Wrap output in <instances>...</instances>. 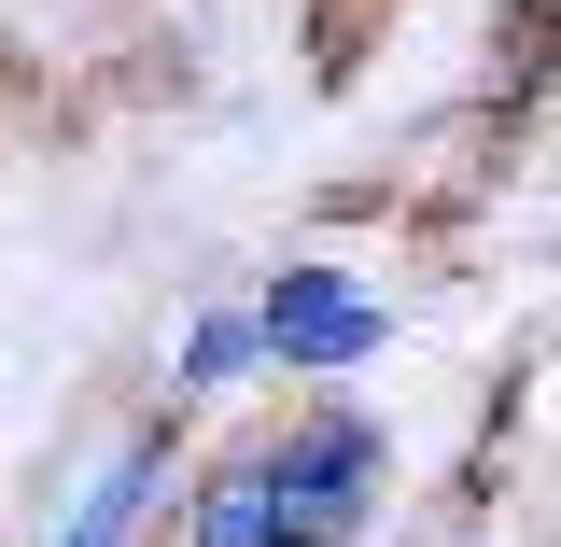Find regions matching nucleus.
<instances>
[{"instance_id": "3", "label": "nucleus", "mask_w": 561, "mask_h": 547, "mask_svg": "<svg viewBox=\"0 0 561 547\" xmlns=\"http://www.w3.org/2000/svg\"><path fill=\"white\" fill-rule=\"evenodd\" d=\"M154 491H169V435H127L113 464H99V491L70 505L57 547H140V520H154Z\"/></svg>"}, {"instance_id": "4", "label": "nucleus", "mask_w": 561, "mask_h": 547, "mask_svg": "<svg viewBox=\"0 0 561 547\" xmlns=\"http://www.w3.org/2000/svg\"><path fill=\"white\" fill-rule=\"evenodd\" d=\"M183 547H295V520H280L267 464H225V478L197 491V534H183Z\"/></svg>"}, {"instance_id": "2", "label": "nucleus", "mask_w": 561, "mask_h": 547, "mask_svg": "<svg viewBox=\"0 0 561 547\" xmlns=\"http://www.w3.org/2000/svg\"><path fill=\"white\" fill-rule=\"evenodd\" d=\"M253 464H267V491H280V520H295V547H337L351 520H365V491H379V421L323 408V421H295L280 449H253Z\"/></svg>"}, {"instance_id": "1", "label": "nucleus", "mask_w": 561, "mask_h": 547, "mask_svg": "<svg viewBox=\"0 0 561 547\" xmlns=\"http://www.w3.org/2000/svg\"><path fill=\"white\" fill-rule=\"evenodd\" d=\"M253 351L267 365H309V379H351V365H379L393 351V295H365L337 267H280L253 295Z\"/></svg>"}, {"instance_id": "5", "label": "nucleus", "mask_w": 561, "mask_h": 547, "mask_svg": "<svg viewBox=\"0 0 561 547\" xmlns=\"http://www.w3.org/2000/svg\"><path fill=\"white\" fill-rule=\"evenodd\" d=\"M253 365V309H210L197 338H183V394H210V379H239Z\"/></svg>"}]
</instances>
